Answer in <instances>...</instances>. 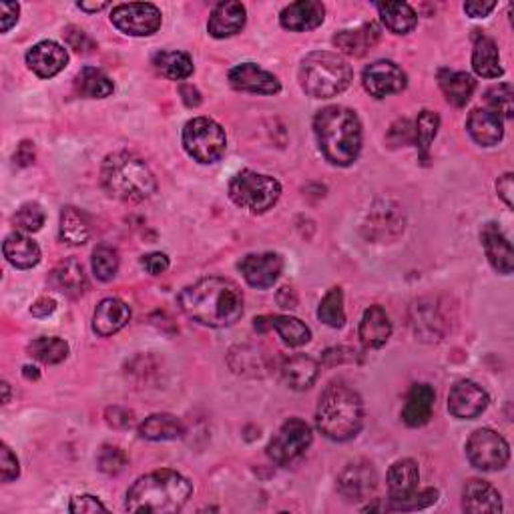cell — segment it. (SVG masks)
I'll return each mask as SVG.
<instances>
[{"instance_id": "30", "label": "cell", "mask_w": 514, "mask_h": 514, "mask_svg": "<svg viewBox=\"0 0 514 514\" xmlns=\"http://www.w3.org/2000/svg\"><path fill=\"white\" fill-rule=\"evenodd\" d=\"M472 68L478 77L498 79L505 73L500 65V53L495 40L485 35L475 38V50H472Z\"/></svg>"}, {"instance_id": "8", "label": "cell", "mask_w": 514, "mask_h": 514, "mask_svg": "<svg viewBox=\"0 0 514 514\" xmlns=\"http://www.w3.org/2000/svg\"><path fill=\"white\" fill-rule=\"evenodd\" d=\"M184 147L187 155L194 157L197 163H215V161L226 155V131L214 119L195 117L187 121L184 129Z\"/></svg>"}, {"instance_id": "11", "label": "cell", "mask_w": 514, "mask_h": 514, "mask_svg": "<svg viewBox=\"0 0 514 514\" xmlns=\"http://www.w3.org/2000/svg\"><path fill=\"white\" fill-rule=\"evenodd\" d=\"M161 10L151 3L117 5L110 13V23L129 37H151L161 28Z\"/></svg>"}, {"instance_id": "17", "label": "cell", "mask_w": 514, "mask_h": 514, "mask_svg": "<svg viewBox=\"0 0 514 514\" xmlns=\"http://www.w3.org/2000/svg\"><path fill=\"white\" fill-rule=\"evenodd\" d=\"M26 65L40 79H53L68 65V53L55 40H40L26 53Z\"/></svg>"}, {"instance_id": "62", "label": "cell", "mask_w": 514, "mask_h": 514, "mask_svg": "<svg viewBox=\"0 0 514 514\" xmlns=\"http://www.w3.org/2000/svg\"><path fill=\"white\" fill-rule=\"evenodd\" d=\"M3 390H5V404H6V402H8V384H6V382L3 384Z\"/></svg>"}, {"instance_id": "47", "label": "cell", "mask_w": 514, "mask_h": 514, "mask_svg": "<svg viewBox=\"0 0 514 514\" xmlns=\"http://www.w3.org/2000/svg\"><path fill=\"white\" fill-rule=\"evenodd\" d=\"M68 510L73 514H93V512H107V507L93 495H80L70 500Z\"/></svg>"}, {"instance_id": "49", "label": "cell", "mask_w": 514, "mask_h": 514, "mask_svg": "<svg viewBox=\"0 0 514 514\" xmlns=\"http://www.w3.org/2000/svg\"><path fill=\"white\" fill-rule=\"evenodd\" d=\"M438 500V490L436 488H426V490H418L414 497H410L406 502H402L398 507V510H418V509H426L430 505H435Z\"/></svg>"}, {"instance_id": "55", "label": "cell", "mask_w": 514, "mask_h": 514, "mask_svg": "<svg viewBox=\"0 0 514 514\" xmlns=\"http://www.w3.org/2000/svg\"><path fill=\"white\" fill-rule=\"evenodd\" d=\"M495 8H497V3H492V0H488V3H480V0H475V3L465 5V13L472 18H485Z\"/></svg>"}, {"instance_id": "5", "label": "cell", "mask_w": 514, "mask_h": 514, "mask_svg": "<svg viewBox=\"0 0 514 514\" xmlns=\"http://www.w3.org/2000/svg\"><path fill=\"white\" fill-rule=\"evenodd\" d=\"M100 185L110 197L139 204L157 191L155 175L141 157L129 151H117L105 157L100 167Z\"/></svg>"}, {"instance_id": "2", "label": "cell", "mask_w": 514, "mask_h": 514, "mask_svg": "<svg viewBox=\"0 0 514 514\" xmlns=\"http://www.w3.org/2000/svg\"><path fill=\"white\" fill-rule=\"evenodd\" d=\"M314 131L321 155L331 165L356 163L362 151V123L356 110L340 105L321 109L314 119Z\"/></svg>"}, {"instance_id": "31", "label": "cell", "mask_w": 514, "mask_h": 514, "mask_svg": "<svg viewBox=\"0 0 514 514\" xmlns=\"http://www.w3.org/2000/svg\"><path fill=\"white\" fill-rule=\"evenodd\" d=\"M438 85L446 100L455 107H465L477 89V80L462 70H440Z\"/></svg>"}, {"instance_id": "21", "label": "cell", "mask_w": 514, "mask_h": 514, "mask_svg": "<svg viewBox=\"0 0 514 514\" xmlns=\"http://www.w3.org/2000/svg\"><path fill=\"white\" fill-rule=\"evenodd\" d=\"M467 129L470 137L482 147H495L505 137V123L502 117H498L490 109H475L468 115Z\"/></svg>"}, {"instance_id": "23", "label": "cell", "mask_w": 514, "mask_h": 514, "mask_svg": "<svg viewBox=\"0 0 514 514\" xmlns=\"http://www.w3.org/2000/svg\"><path fill=\"white\" fill-rule=\"evenodd\" d=\"M462 509L470 514H497L502 510L498 490L485 480L472 478L462 492Z\"/></svg>"}, {"instance_id": "48", "label": "cell", "mask_w": 514, "mask_h": 514, "mask_svg": "<svg viewBox=\"0 0 514 514\" xmlns=\"http://www.w3.org/2000/svg\"><path fill=\"white\" fill-rule=\"evenodd\" d=\"M0 475H3V482L15 480L20 475L18 460L13 455V450H10L6 445L0 446Z\"/></svg>"}, {"instance_id": "56", "label": "cell", "mask_w": 514, "mask_h": 514, "mask_svg": "<svg viewBox=\"0 0 514 514\" xmlns=\"http://www.w3.org/2000/svg\"><path fill=\"white\" fill-rule=\"evenodd\" d=\"M57 309V301L50 299V298H40L37 299L33 306H30V314L35 318H48L50 314H55Z\"/></svg>"}, {"instance_id": "7", "label": "cell", "mask_w": 514, "mask_h": 514, "mask_svg": "<svg viewBox=\"0 0 514 514\" xmlns=\"http://www.w3.org/2000/svg\"><path fill=\"white\" fill-rule=\"evenodd\" d=\"M281 185L276 177H269L257 171L244 169L231 179L229 197L236 205L249 209L251 214H266L278 204Z\"/></svg>"}, {"instance_id": "6", "label": "cell", "mask_w": 514, "mask_h": 514, "mask_svg": "<svg viewBox=\"0 0 514 514\" xmlns=\"http://www.w3.org/2000/svg\"><path fill=\"white\" fill-rule=\"evenodd\" d=\"M351 67L348 60L330 50L309 53L299 67V85L309 97L331 99L344 93L351 83Z\"/></svg>"}, {"instance_id": "29", "label": "cell", "mask_w": 514, "mask_h": 514, "mask_svg": "<svg viewBox=\"0 0 514 514\" xmlns=\"http://www.w3.org/2000/svg\"><path fill=\"white\" fill-rule=\"evenodd\" d=\"M3 251L8 264L15 266L16 269H30L40 261V247L37 246V241L20 234V231L6 236Z\"/></svg>"}, {"instance_id": "42", "label": "cell", "mask_w": 514, "mask_h": 514, "mask_svg": "<svg viewBox=\"0 0 514 514\" xmlns=\"http://www.w3.org/2000/svg\"><path fill=\"white\" fill-rule=\"evenodd\" d=\"M93 271L97 279L110 281L119 271V254L117 249L109 246H99L93 251Z\"/></svg>"}, {"instance_id": "36", "label": "cell", "mask_w": 514, "mask_h": 514, "mask_svg": "<svg viewBox=\"0 0 514 514\" xmlns=\"http://www.w3.org/2000/svg\"><path fill=\"white\" fill-rule=\"evenodd\" d=\"M153 67L171 80H184L194 73V60L184 50H159L153 57Z\"/></svg>"}, {"instance_id": "34", "label": "cell", "mask_w": 514, "mask_h": 514, "mask_svg": "<svg viewBox=\"0 0 514 514\" xmlns=\"http://www.w3.org/2000/svg\"><path fill=\"white\" fill-rule=\"evenodd\" d=\"M378 13L382 23L394 35H408L418 25L416 10L408 3H380Z\"/></svg>"}, {"instance_id": "58", "label": "cell", "mask_w": 514, "mask_h": 514, "mask_svg": "<svg viewBox=\"0 0 514 514\" xmlns=\"http://www.w3.org/2000/svg\"><path fill=\"white\" fill-rule=\"evenodd\" d=\"M278 304H279L281 308H286V309L298 308V296H296L294 288H289V286L281 288V289L278 291Z\"/></svg>"}, {"instance_id": "12", "label": "cell", "mask_w": 514, "mask_h": 514, "mask_svg": "<svg viewBox=\"0 0 514 514\" xmlns=\"http://www.w3.org/2000/svg\"><path fill=\"white\" fill-rule=\"evenodd\" d=\"M362 85L372 97L384 99L390 95L402 93L408 85V77L396 63L392 60H376L364 68L362 75Z\"/></svg>"}, {"instance_id": "33", "label": "cell", "mask_w": 514, "mask_h": 514, "mask_svg": "<svg viewBox=\"0 0 514 514\" xmlns=\"http://www.w3.org/2000/svg\"><path fill=\"white\" fill-rule=\"evenodd\" d=\"M53 281H55V286L68 298L83 296L89 288L83 266H80L79 261L73 257L60 261V264L55 267Z\"/></svg>"}, {"instance_id": "10", "label": "cell", "mask_w": 514, "mask_h": 514, "mask_svg": "<svg viewBox=\"0 0 514 514\" xmlns=\"http://www.w3.org/2000/svg\"><path fill=\"white\" fill-rule=\"evenodd\" d=\"M467 456L472 467L485 472L502 470L510 460V446L498 432L480 428L467 442Z\"/></svg>"}, {"instance_id": "52", "label": "cell", "mask_w": 514, "mask_h": 514, "mask_svg": "<svg viewBox=\"0 0 514 514\" xmlns=\"http://www.w3.org/2000/svg\"><path fill=\"white\" fill-rule=\"evenodd\" d=\"M20 6L15 3H0V28L3 33H8L18 23Z\"/></svg>"}, {"instance_id": "53", "label": "cell", "mask_w": 514, "mask_h": 514, "mask_svg": "<svg viewBox=\"0 0 514 514\" xmlns=\"http://www.w3.org/2000/svg\"><path fill=\"white\" fill-rule=\"evenodd\" d=\"M239 358H244L246 362H244V364H239V366H234L236 372H244V374H246L247 370L257 372V370L264 368V366H261V360H264V356L257 354V350H254V348H241Z\"/></svg>"}, {"instance_id": "57", "label": "cell", "mask_w": 514, "mask_h": 514, "mask_svg": "<svg viewBox=\"0 0 514 514\" xmlns=\"http://www.w3.org/2000/svg\"><path fill=\"white\" fill-rule=\"evenodd\" d=\"M15 161L20 167H26V165L33 163V161H35V147H33V143H30V141H23V143H20L16 155H15Z\"/></svg>"}, {"instance_id": "16", "label": "cell", "mask_w": 514, "mask_h": 514, "mask_svg": "<svg viewBox=\"0 0 514 514\" xmlns=\"http://www.w3.org/2000/svg\"><path fill=\"white\" fill-rule=\"evenodd\" d=\"M229 83L237 90L256 95H278L281 90L279 79L256 63H244L231 68Z\"/></svg>"}, {"instance_id": "28", "label": "cell", "mask_w": 514, "mask_h": 514, "mask_svg": "<svg viewBox=\"0 0 514 514\" xmlns=\"http://www.w3.org/2000/svg\"><path fill=\"white\" fill-rule=\"evenodd\" d=\"M279 372H281V380H284L291 390L301 392L314 386V382L318 380L320 374V366L314 358H309L306 354H298L284 360Z\"/></svg>"}, {"instance_id": "22", "label": "cell", "mask_w": 514, "mask_h": 514, "mask_svg": "<svg viewBox=\"0 0 514 514\" xmlns=\"http://www.w3.org/2000/svg\"><path fill=\"white\" fill-rule=\"evenodd\" d=\"M246 18V6L241 3H234V0L231 3H221L211 13L207 30L214 38H229L244 30Z\"/></svg>"}, {"instance_id": "26", "label": "cell", "mask_w": 514, "mask_h": 514, "mask_svg": "<svg viewBox=\"0 0 514 514\" xmlns=\"http://www.w3.org/2000/svg\"><path fill=\"white\" fill-rule=\"evenodd\" d=\"M380 26L376 23H366L358 28L340 30L334 37V45L350 57H364L374 48L380 40Z\"/></svg>"}, {"instance_id": "19", "label": "cell", "mask_w": 514, "mask_h": 514, "mask_svg": "<svg viewBox=\"0 0 514 514\" xmlns=\"http://www.w3.org/2000/svg\"><path fill=\"white\" fill-rule=\"evenodd\" d=\"M326 18V8L318 0H298L281 10L279 23L291 33H308L318 28Z\"/></svg>"}, {"instance_id": "59", "label": "cell", "mask_w": 514, "mask_h": 514, "mask_svg": "<svg viewBox=\"0 0 514 514\" xmlns=\"http://www.w3.org/2000/svg\"><path fill=\"white\" fill-rule=\"evenodd\" d=\"M179 90H181V97H184L187 107H199L201 105V95H199V90L195 87L181 85Z\"/></svg>"}, {"instance_id": "39", "label": "cell", "mask_w": 514, "mask_h": 514, "mask_svg": "<svg viewBox=\"0 0 514 514\" xmlns=\"http://www.w3.org/2000/svg\"><path fill=\"white\" fill-rule=\"evenodd\" d=\"M28 356L40 364H60L68 356V344L60 338H37L28 344Z\"/></svg>"}, {"instance_id": "40", "label": "cell", "mask_w": 514, "mask_h": 514, "mask_svg": "<svg viewBox=\"0 0 514 514\" xmlns=\"http://www.w3.org/2000/svg\"><path fill=\"white\" fill-rule=\"evenodd\" d=\"M318 318L330 328H341L346 324V311H344V291L340 288H331L324 299L320 301Z\"/></svg>"}, {"instance_id": "27", "label": "cell", "mask_w": 514, "mask_h": 514, "mask_svg": "<svg viewBox=\"0 0 514 514\" xmlns=\"http://www.w3.org/2000/svg\"><path fill=\"white\" fill-rule=\"evenodd\" d=\"M392 336V321L382 306H370L360 321V340L366 348H382Z\"/></svg>"}, {"instance_id": "46", "label": "cell", "mask_w": 514, "mask_h": 514, "mask_svg": "<svg viewBox=\"0 0 514 514\" xmlns=\"http://www.w3.org/2000/svg\"><path fill=\"white\" fill-rule=\"evenodd\" d=\"M65 38H67V43L70 48H75L77 53H83V55H89V53H93V48L95 43H93V38H90L85 30H80L77 26H68L65 30Z\"/></svg>"}, {"instance_id": "4", "label": "cell", "mask_w": 514, "mask_h": 514, "mask_svg": "<svg viewBox=\"0 0 514 514\" xmlns=\"http://www.w3.org/2000/svg\"><path fill=\"white\" fill-rule=\"evenodd\" d=\"M316 422L326 438L334 442L351 440L364 425V402L344 382H331L320 396Z\"/></svg>"}, {"instance_id": "61", "label": "cell", "mask_w": 514, "mask_h": 514, "mask_svg": "<svg viewBox=\"0 0 514 514\" xmlns=\"http://www.w3.org/2000/svg\"><path fill=\"white\" fill-rule=\"evenodd\" d=\"M25 376H26V378H35V380H37V378H38V372H37V368H30V366H26V368H25Z\"/></svg>"}, {"instance_id": "32", "label": "cell", "mask_w": 514, "mask_h": 514, "mask_svg": "<svg viewBox=\"0 0 514 514\" xmlns=\"http://www.w3.org/2000/svg\"><path fill=\"white\" fill-rule=\"evenodd\" d=\"M139 435L145 440L167 442L184 438L185 426L184 422L173 414H151L149 418H145V422H141Z\"/></svg>"}, {"instance_id": "60", "label": "cell", "mask_w": 514, "mask_h": 514, "mask_svg": "<svg viewBox=\"0 0 514 514\" xmlns=\"http://www.w3.org/2000/svg\"><path fill=\"white\" fill-rule=\"evenodd\" d=\"M80 10H85V13H99V10L107 8V3H79L77 5Z\"/></svg>"}, {"instance_id": "1", "label": "cell", "mask_w": 514, "mask_h": 514, "mask_svg": "<svg viewBox=\"0 0 514 514\" xmlns=\"http://www.w3.org/2000/svg\"><path fill=\"white\" fill-rule=\"evenodd\" d=\"M177 304L185 316L209 328H229L244 316L241 289L224 278H205L187 286Z\"/></svg>"}, {"instance_id": "54", "label": "cell", "mask_w": 514, "mask_h": 514, "mask_svg": "<svg viewBox=\"0 0 514 514\" xmlns=\"http://www.w3.org/2000/svg\"><path fill=\"white\" fill-rule=\"evenodd\" d=\"M514 175L512 173H505L502 175L498 181H497V191H498V195H500V199L505 201V204L509 205V207H512V195H514V179H512Z\"/></svg>"}, {"instance_id": "45", "label": "cell", "mask_w": 514, "mask_h": 514, "mask_svg": "<svg viewBox=\"0 0 514 514\" xmlns=\"http://www.w3.org/2000/svg\"><path fill=\"white\" fill-rule=\"evenodd\" d=\"M127 462V455L119 446H103L97 458V465L105 475H119V472L125 470Z\"/></svg>"}, {"instance_id": "43", "label": "cell", "mask_w": 514, "mask_h": 514, "mask_svg": "<svg viewBox=\"0 0 514 514\" xmlns=\"http://www.w3.org/2000/svg\"><path fill=\"white\" fill-rule=\"evenodd\" d=\"M487 103L490 107V110L502 119H510L514 113V95H512V87L509 83L497 85L487 90Z\"/></svg>"}, {"instance_id": "24", "label": "cell", "mask_w": 514, "mask_h": 514, "mask_svg": "<svg viewBox=\"0 0 514 514\" xmlns=\"http://www.w3.org/2000/svg\"><path fill=\"white\" fill-rule=\"evenodd\" d=\"M131 320V309L123 299L107 298L100 301L93 316V330L100 338H109L123 330Z\"/></svg>"}, {"instance_id": "38", "label": "cell", "mask_w": 514, "mask_h": 514, "mask_svg": "<svg viewBox=\"0 0 514 514\" xmlns=\"http://www.w3.org/2000/svg\"><path fill=\"white\" fill-rule=\"evenodd\" d=\"M77 90L80 97L105 99L109 95H113L115 85H113V80L103 73V70L85 67L77 77Z\"/></svg>"}, {"instance_id": "13", "label": "cell", "mask_w": 514, "mask_h": 514, "mask_svg": "<svg viewBox=\"0 0 514 514\" xmlns=\"http://www.w3.org/2000/svg\"><path fill=\"white\" fill-rule=\"evenodd\" d=\"M488 406V394L470 380H460L448 394V412L458 420H475Z\"/></svg>"}, {"instance_id": "9", "label": "cell", "mask_w": 514, "mask_h": 514, "mask_svg": "<svg viewBox=\"0 0 514 514\" xmlns=\"http://www.w3.org/2000/svg\"><path fill=\"white\" fill-rule=\"evenodd\" d=\"M311 440H314V432H311L308 422L301 418H289L281 425L278 435L271 438L267 456L279 467H289L306 455Z\"/></svg>"}, {"instance_id": "41", "label": "cell", "mask_w": 514, "mask_h": 514, "mask_svg": "<svg viewBox=\"0 0 514 514\" xmlns=\"http://www.w3.org/2000/svg\"><path fill=\"white\" fill-rule=\"evenodd\" d=\"M438 129H440L438 113H435V110H422L414 123V141L425 153L430 149L432 141H435V137L438 135Z\"/></svg>"}, {"instance_id": "44", "label": "cell", "mask_w": 514, "mask_h": 514, "mask_svg": "<svg viewBox=\"0 0 514 514\" xmlns=\"http://www.w3.org/2000/svg\"><path fill=\"white\" fill-rule=\"evenodd\" d=\"M15 226L26 234H35L45 226V211L38 204H25L15 214Z\"/></svg>"}, {"instance_id": "51", "label": "cell", "mask_w": 514, "mask_h": 514, "mask_svg": "<svg viewBox=\"0 0 514 514\" xmlns=\"http://www.w3.org/2000/svg\"><path fill=\"white\" fill-rule=\"evenodd\" d=\"M141 266H143L151 276H161L169 269V257L165 254H149L141 259Z\"/></svg>"}, {"instance_id": "3", "label": "cell", "mask_w": 514, "mask_h": 514, "mask_svg": "<svg viewBox=\"0 0 514 514\" xmlns=\"http://www.w3.org/2000/svg\"><path fill=\"white\" fill-rule=\"evenodd\" d=\"M194 487L179 475L177 470H155L133 482L127 492L125 509L129 512H149V514H171L184 509Z\"/></svg>"}, {"instance_id": "20", "label": "cell", "mask_w": 514, "mask_h": 514, "mask_svg": "<svg viewBox=\"0 0 514 514\" xmlns=\"http://www.w3.org/2000/svg\"><path fill=\"white\" fill-rule=\"evenodd\" d=\"M480 239H482V247H485V254L490 261V266L495 267L498 274L510 276L514 269V251H512L509 237L502 234L498 224L490 221V224L482 227Z\"/></svg>"}, {"instance_id": "18", "label": "cell", "mask_w": 514, "mask_h": 514, "mask_svg": "<svg viewBox=\"0 0 514 514\" xmlns=\"http://www.w3.org/2000/svg\"><path fill=\"white\" fill-rule=\"evenodd\" d=\"M420 472L418 465L412 458H402L388 470V492L392 510H398L402 502H406L410 497H414L418 492Z\"/></svg>"}, {"instance_id": "50", "label": "cell", "mask_w": 514, "mask_h": 514, "mask_svg": "<svg viewBox=\"0 0 514 514\" xmlns=\"http://www.w3.org/2000/svg\"><path fill=\"white\" fill-rule=\"evenodd\" d=\"M107 422L113 428H129L133 425V412H129L127 408H121V406H113V408H107L105 412Z\"/></svg>"}, {"instance_id": "25", "label": "cell", "mask_w": 514, "mask_h": 514, "mask_svg": "<svg viewBox=\"0 0 514 514\" xmlns=\"http://www.w3.org/2000/svg\"><path fill=\"white\" fill-rule=\"evenodd\" d=\"M436 394L428 384H414L408 392L404 408H402V420L410 428H420L430 422L432 410H435Z\"/></svg>"}, {"instance_id": "15", "label": "cell", "mask_w": 514, "mask_h": 514, "mask_svg": "<svg viewBox=\"0 0 514 514\" xmlns=\"http://www.w3.org/2000/svg\"><path fill=\"white\" fill-rule=\"evenodd\" d=\"M378 487V475L372 462H351L338 477V488L348 500H364Z\"/></svg>"}, {"instance_id": "35", "label": "cell", "mask_w": 514, "mask_h": 514, "mask_svg": "<svg viewBox=\"0 0 514 514\" xmlns=\"http://www.w3.org/2000/svg\"><path fill=\"white\" fill-rule=\"evenodd\" d=\"M60 241L67 246H83L90 237V224L83 211L75 207H65L60 214V227H58Z\"/></svg>"}, {"instance_id": "37", "label": "cell", "mask_w": 514, "mask_h": 514, "mask_svg": "<svg viewBox=\"0 0 514 514\" xmlns=\"http://www.w3.org/2000/svg\"><path fill=\"white\" fill-rule=\"evenodd\" d=\"M267 324L269 330H276L284 344L291 348L306 346L311 340V330L294 316H267Z\"/></svg>"}, {"instance_id": "14", "label": "cell", "mask_w": 514, "mask_h": 514, "mask_svg": "<svg viewBox=\"0 0 514 514\" xmlns=\"http://www.w3.org/2000/svg\"><path fill=\"white\" fill-rule=\"evenodd\" d=\"M239 271L247 284L256 289H269L284 271V259L278 254H251L239 261Z\"/></svg>"}]
</instances>
